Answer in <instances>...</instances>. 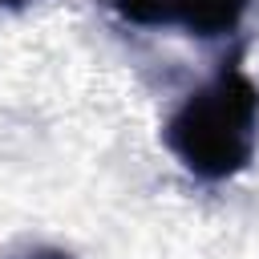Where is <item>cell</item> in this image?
I'll return each mask as SVG.
<instances>
[{
  "mask_svg": "<svg viewBox=\"0 0 259 259\" xmlns=\"http://www.w3.org/2000/svg\"><path fill=\"white\" fill-rule=\"evenodd\" d=\"M162 146L198 182L239 178L259 150V85L239 61L190 89L162 121Z\"/></svg>",
  "mask_w": 259,
  "mask_h": 259,
  "instance_id": "6da1fadb",
  "label": "cell"
},
{
  "mask_svg": "<svg viewBox=\"0 0 259 259\" xmlns=\"http://www.w3.org/2000/svg\"><path fill=\"white\" fill-rule=\"evenodd\" d=\"M117 20L134 28H178L198 40L231 36L247 12L251 0H109Z\"/></svg>",
  "mask_w": 259,
  "mask_h": 259,
  "instance_id": "7a4b0ae2",
  "label": "cell"
},
{
  "mask_svg": "<svg viewBox=\"0 0 259 259\" xmlns=\"http://www.w3.org/2000/svg\"><path fill=\"white\" fill-rule=\"evenodd\" d=\"M0 4H8V8H24V4H32V0H0Z\"/></svg>",
  "mask_w": 259,
  "mask_h": 259,
  "instance_id": "277c9868",
  "label": "cell"
},
{
  "mask_svg": "<svg viewBox=\"0 0 259 259\" xmlns=\"http://www.w3.org/2000/svg\"><path fill=\"white\" fill-rule=\"evenodd\" d=\"M8 259H73V251L53 247V243H24V247H16Z\"/></svg>",
  "mask_w": 259,
  "mask_h": 259,
  "instance_id": "3957f363",
  "label": "cell"
}]
</instances>
